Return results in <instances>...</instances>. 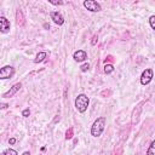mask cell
Returning <instances> with one entry per match:
<instances>
[{
    "label": "cell",
    "instance_id": "2",
    "mask_svg": "<svg viewBox=\"0 0 155 155\" xmlns=\"http://www.w3.org/2000/svg\"><path fill=\"white\" fill-rule=\"evenodd\" d=\"M88 104H90V99L84 93L79 94L76 97V99H75V108L78 109L79 113H85L87 110V108H88Z\"/></svg>",
    "mask_w": 155,
    "mask_h": 155
},
{
    "label": "cell",
    "instance_id": "7",
    "mask_svg": "<svg viewBox=\"0 0 155 155\" xmlns=\"http://www.w3.org/2000/svg\"><path fill=\"white\" fill-rule=\"evenodd\" d=\"M22 87V84L21 82H17V84H15L7 92H5L4 94H2V97H5V98H10V97H12V96H15L16 93H17V91H19V88Z\"/></svg>",
    "mask_w": 155,
    "mask_h": 155
},
{
    "label": "cell",
    "instance_id": "22",
    "mask_svg": "<svg viewBox=\"0 0 155 155\" xmlns=\"http://www.w3.org/2000/svg\"><path fill=\"white\" fill-rule=\"evenodd\" d=\"M7 107H8L7 103H1V104H0V109H6Z\"/></svg>",
    "mask_w": 155,
    "mask_h": 155
},
{
    "label": "cell",
    "instance_id": "11",
    "mask_svg": "<svg viewBox=\"0 0 155 155\" xmlns=\"http://www.w3.org/2000/svg\"><path fill=\"white\" fill-rule=\"evenodd\" d=\"M46 52H39L38 54H36V57H35V59H34V63H40V62H42L45 58H46Z\"/></svg>",
    "mask_w": 155,
    "mask_h": 155
},
{
    "label": "cell",
    "instance_id": "6",
    "mask_svg": "<svg viewBox=\"0 0 155 155\" xmlns=\"http://www.w3.org/2000/svg\"><path fill=\"white\" fill-rule=\"evenodd\" d=\"M10 27H11V24H10V21L6 18V17H0V31L1 33H4V34H6V33H8L10 31Z\"/></svg>",
    "mask_w": 155,
    "mask_h": 155
},
{
    "label": "cell",
    "instance_id": "5",
    "mask_svg": "<svg viewBox=\"0 0 155 155\" xmlns=\"http://www.w3.org/2000/svg\"><path fill=\"white\" fill-rule=\"evenodd\" d=\"M153 79V70L151 69H145L142 75H140V84L142 85H148Z\"/></svg>",
    "mask_w": 155,
    "mask_h": 155
},
{
    "label": "cell",
    "instance_id": "14",
    "mask_svg": "<svg viewBox=\"0 0 155 155\" xmlns=\"http://www.w3.org/2000/svg\"><path fill=\"white\" fill-rule=\"evenodd\" d=\"M73 136H74V133H73V127H69V128L67 130V132H65V139H71Z\"/></svg>",
    "mask_w": 155,
    "mask_h": 155
},
{
    "label": "cell",
    "instance_id": "20",
    "mask_svg": "<svg viewBox=\"0 0 155 155\" xmlns=\"http://www.w3.org/2000/svg\"><path fill=\"white\" fill-rule=\"evenodd\" d=\"M97 40H98L97 35H93V36H92V40H91V45H96V44H97Z\"/></svg>",
    "mask_w": 155,
    "mask_h": 155
},
{
    "label": "cell",
    "instance_id": "13",
    "mask_svg": "<svg viewBox=\"0 0 155 155\" xmlns=\"http://www.w3.org/2000/svg\"><path fill=\"white\" fill-rule=\"evenodd\" d=\"M113 70H114L113 64H105V65H104V73H105V74H110Z\"/></svg>",
    "mask_w": 155,
    "mask_h": 155
},
{
    "label": "cell",
    "instance_id": "16",
    "mask_svg": "<svg viewBox=\"0 0 155 155\" xmlns=\"http://www.w3.org/2000/svg\"><path fill=\"white\" fill-rule=\"evenodd\" d=\"M149 23H150V27H151L153 29H155V16H150Z\"/></svg>",
    "mask_w": 155,
    "mask_h": 155
},
{
    "label": "cell",
    "instance_id": "18",
    "mask_svg": "<svg viewBox=\"0 0 155 155\" xmlns=\"http://www.w3.org/2000/svg\"><path fill=\"white\" fill-rule=\"evenodd\" d=\"M22 115H23L24 117H28V116L30 115V110H29V108H27V109H24V110L22 111Z\"/></svg>",
    "mask_w": 155,
    "mask_h": 155
},
{
    "label": "cell",
    "instance_id": "4",
    "mask_svg": "<svg viewBox=\"0 0 155 155\" xmlns=\"http://www.w3.org/2000/svg\"><path fill=\"white\" fill-rule=\"evenodd\" d=\"M84 6H85L88 11H91V12H99V11L102 10L101 5H99L97 1H94V0H85V1H84Z\"/></svg>",
    "mask_w": 155,
    "mask_h": 155
},
{
    "label": "cell",
    "instance_id": "1",
    "mask_svg": "<svg viewBox=\"0 0 155 155\" xmlns=\"http://www.w3.org/2000/svg\"><path fill=\"white\" fill-rule=\"evenodd\" d=\"M105 121H107V119L104 116H99L94 120V122L91 127V134L93 137H99L103 133V131L105 128Z\"/></svg>",
    "mask_w": 155,
    "mask_h": 155
},
{
    "label": "cell",
    "instance_id": "15",
    "mask_svg": "<svg viewBox=\"0 0 155 155\" xmlns=\"http://www.w3.org/2000/svg\"><path fill=\"white\" fill-rule=\"evenodd\" d=\"M1 155H17V151H16L15 149H7V150H5Z\"/></svg>",
    "mask_w": 155,
    "mask_h": 155
},
{
    "label": "cell",
    "instance_id": "9",
    "mask_svg": "<svg viewBox=\"0 0 155 155\" xmlns=\"http://www.w3.org/2000/svg\"><path fill=\"white\" fill-rule=\"evenodd\" d=\"M73 58H74V61H76V62H84V61L87 58V53H86L84 50H78V51L74 52Z\"/></svg>",
    "mask_w": 155,
    "mask_h": 155
},
{
    "label": "cell",
    "instance_id": "23",
    "mask_svg": "<svg viewBox=\"0 0 155 155\" xmlns=\"http://www.w3.org/2000/svg\"><path fill=\"white\" fill-rule=\"evenodd\" d=\"M8 143H10L11 145L15 144V143H16V138H10V139H8Z\"/></svg>",
    "mask_w": 155,
    "mask_h": 155
},
{
    "label": "cell",
    "instance_id": "8",
    "mask_svg": "<svg viewBox=\"0 0 155 155\" xmlns=\"http://www.w3.org/2000/svg\"><path fill=\"white\" fill-rule=\"evenodd\" d=\"M50 17H51V19H52L56 24H58V25H62V24L64 23V18H63V16H62L59 12L52 11V12L50 13Z\"/></svg>",
    "mask_w": 155,
    "mask_h": 155
},
{
    "label": "cell",
    "instance_id": "24",
    "mask_svg": "<svg viewBox=\"0 0 155 155\" xmlns=\"http://www.w3.org/2000/svg\"><path fill=\"white\" fill-rule=\"evenodd\" d=\"M22 155H30V153H29V151H24Z\"/></svg>",
    "mask_w": 155,
    "mask_h": 155
},
{
    "label": "cell",
    "instance_id": "21",
    "mask_svg": "<svg viewBox=\"0 0 155 155\" xmlns=\"http://www.w3.org/2000/svg\"><path fill=\"white\" fill-rule=\"evenodd\" d=\"M113 61H114L113 56H108V57L105 58V63H107V62H113Z\"/></svg>",
    "mask_w": 155,
    "mask_h": 155
},
{
    "label": "cell",
    "instance_id": "10",
    "mask_svg": "<svg viewBox=\"0 0 155 155\" xmlns=\"http://www.w3.org/2000/svg\"><path fill=\"white\" fill-rule=\"evenodd\" d=\"M16 22L18 25H23L24 24V17H23V13L21 10H17L16 12Z\"/></svg>",
    "mask_w": 155,
    "mask_h": 155
},
{
    "label": "cell",
    "instance_id": "12",
    "mask_svg": "<svg viewBox=\"0 0 155 155\" xmlns=\"http://www.w3.org/2000/svg\"><path fill=\"white\" fill-rule=\"evenodd\" d=\"M154 149H155V142L153 140V142L150 143V145H149V148H148V151H147V155H155V151H154Z\"/></svg>",
    "mask_w": 155,
    "mask_h": 155
},
{
    "label": "cell",
    "instance_id": "17",
    "mask_svg": "<svg viewBox=\"0 0 155 155\" xmlns=\"http://www.w3.org/2000/svg\"><path fill=\"white\" fill-rule=\"evenodd\" d=\"M80 68H81V71H87L88 68H90V64H88V63H85V64H82Z\"/></svg>",
    "mask_w": 155,
    "mask_h": 155
},
{
    "label": "cell",
    "instance_id": "3",
    "mask_svg": "<svg viewBox=\"0 0 155 155\" xmlns=\"http://www.w3.org/2000/svg\"><path fill=\"white\" fill-rule=\"evenodd\" d=\"M13 74H15V69L11 65H5V67L0 68V79L1 80L10 79V78H12Z\"/></svg>",
    "mask_w": 155,
    "mask_h": 155
},
{
    "label": "cell",
    "instance_id": "19",
    "mask_svg": "<svg viewBox=\"0 0 155 155\" xmlns=\"http://www.w3.org/2000/svg\"><path fill=\"white\" fill-rule=\"evenodd\" d=\"M48 2L52 4V5H63L64 4L63 1H53V0H48Z\"/></svg>",
    "mask_w": 155,
    "mask_h": 155
}]
</instances>
